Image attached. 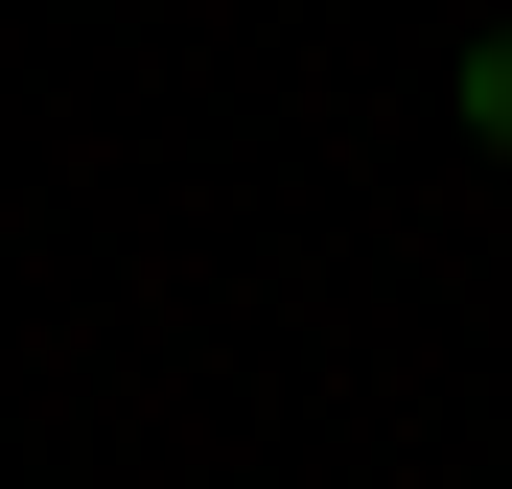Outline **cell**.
I'll list each match as a JSON object with an SVG mask.
<instances>
[{
  "instance_id": "cell-1",
  "label": "cell",
  "mask_w": 512,
  "mask_h": 489,
  "mask_svg": "<svg viewBox=\"0 0 512 489\" xmlns=\"http://www.w3.org/2000/svg\"><path fill=\"white\" fill-rule=\"evenodd\" d=\"M466 140H489V163H512V24H489V47H466Z\"/></svg>"
}]
</instances>
